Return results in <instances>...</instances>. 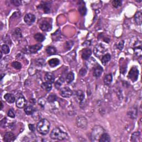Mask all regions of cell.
<instances>
[{"label":"cell","mask_w":142,"mask_h":142,"mask_svg":"<svg viewBox=\"0 0 142 142\" xmlns=\"http://www.w3.org/2000/svg\"><path fill=\"white\" fill-rule=\"evenodd\" d=\"M50 123L46 119H41L37 124V130L42 135H46L49 132Z\"/></svg>","instance_id":"obj_1"},{"label":"cell","mask_w":142,"mask_h":142,"mask_svg":"<svg viewBox=\"0 0 142 142\" xmlns=\"http://www.w3.org/2000/svg\"><path fill=\"white\" fill-rule=\"evenodd\" d=\"M50 137L52 139L59 140V141H63L68 138V136L67 133L63 132L59 128H55L52 130L50 134Z\"/></svg>","instance_id":"obj_2"},{"label":"cell","mask_w":142,"mask_h":142,"mask_svg":"<svg viewBox=\"0 0 142 142\" xmlns=\"http://www.w3.org/2000/svg\"><path fill=\"white\" fill-rule=\"evenodd\" d=\"M103 132L104 130L103 129V128L99 126H95V128H94L93 132L92 133L91 138L92 139V141H97L96 139L98 138L99 139V138L101 136V135L104 133ZM98 141H99V139H98Z\"/></svg>","instance_id":"obj_3"},{"label":"cell","mask_w":142,"mask_h":142,"mask_svg":"<svg viewBox=\"0 0 142 142\" xmlns=\"http://www.w3.org/2000/svg\"><path fill=\"white\" fill-rule=\"evenodd\" d=\"M139 76V70L137 68L134 66L130 69V71L129 72L128 77L132 80L133 82H135L138 78Z\"/></svg>","instance_id":"obj_4"},{"label":"cell","mask_w":142,"mask_h":142,"mask_svg":"<svg viewBox=\"0 0 142 142\" xmlns=\"http://www.w3.org/2000/svg\"><path fill=\"white\" fill-rule=\"evenodd\" d=\"M40 27L43 31L48 32L52 29V24L47 19H45L40 23Z\"/></svg>","instance_id":"obj_5"},{"label":"cell","mask_w":142,"mask_h":142,"mask_svg":"<svg viewBox=\"0 0 142 142\" xmlns=\"http://www.w3.org/2000/svg\"><path fill=\"white\" fill-rule=\"evenodd\" d=\"M105 51H106V49L103 46L101 45H97L94 48V53L98 57H99L103 55Z\"/></svg>","instance_id":"obj_6"},{"label":"cell","mask_w":142,"mask_h":142,"mask_svg":"<svg viewBox=\"0 0 142 142\" xmlns=\"http://www.w3.org/2000/svg\"><path fill=\"white\" fill-rule=\"evenodd\" d=\"M60 95L63 98H69L73 95V92L68 87H64L60 90Z\"/></svg>","instance_id":"obj_7"},{"label":"cell","mask_w":142,"mask_h":142,"mask_svg":"<svg viewBox=\"0 0 142 142\" xmlns=\"http://www.w3.org/2000/svg\"><path fill=\"white\" fill-rule=\"evenodd\" d=\"M87 121L86 118L80 117H78L77 120V126L78 127L82 128L83 129H86L87 126Z\"/></svg>","instance_id":"obj_8"},{"label":"cell","mask_w":142,"mask_h":142,"mask_svg":"<svg viewBox=\"0 0 142 142\" xmlns=\"http://www.w3.org/2000/svg\"><path fill=\"white\" fill-rule=\"evenodd\" d=\"M103 72L102 67L99 65H97L96 66L93 68V75L96 78H98L100 77Z\"/></svg>","instance_id":"obj_9"},{"label":"cell","mask_w":142,"mask_h":142,"mask_svg":"<svg viewBox=\"0 0 142 142\" xmlns=\"http://www.w3.org/2000/svg\"><path fill=\"white\" fill-rule=\"evenodd\" d=\"M25 22L28 25H31L36 20V17L32 14H28L25 15L24 18Z\"/></svg>","instance_id":"obj_10"},{"label":"cell","mask_w":142,"mask_h":142,"mask_svg":"<svg viewBox=\"0 0 142 142\" xmlns=\"http://www.w3.org/2000/svg\"><path fill=\"white\" fill-rule=\"evenodd\" d=\"M16 138L15 134L11 132H7L4 135V141L6 142H11L14 141Z\"/></svg>","instance_id":"obj_11"},{"label":"cell","mask_w":142,"mask_h":142,"mask_svg":"<svg viewBox=\"0 0 142 142\" xmlns=\"http://www.w3.org/2000/svg\"><path fill=\"white\" fill-rule=\"evenodd\" d=\"M27 103L25 98L23 97H21L18 98L16 101V106L19 108H24Z\"/></svg>","instance_id":"obj_12"},{"label":"cell","mask_w":142,"mask_h":142,"mask_svg":"<svg viewBox=\"0 0 142 142\" xmlns=\"http://www.w3.org/2000/svg\"><path fill=\"white\" fill-rule=\"evenodd\" d=\"M92 54V51L89 48H86L83 50L82 52V58L84 60H88Z\"/></svg>","instance_id":"obj_13"},{"label":"cell","mask_w":142,"mask_h":142,"mask_svg":"<svg viewBox=\"0 0 142 142\" xmlns=\"http://www.w3.org/2000/svg\"><path fill=\"white\" fill-rule=\"evenodd\" d=\"M42 46L40 44H36L35 45L31 46L28 48V50L31 53H35L37 52L39 50H40L42 48Z\"/></svg>","instance_id":"obj_14"},{"label":"cell","mask_w":142,"mask_h":142,"mask_svg":"<svg viewBox=\"0 0 142 142\" xmlns=\"http://www.w3.org/2000/svg\"><path fill=\"white\" fill-rule=\"evenodd\" d=\"M45 79L47 82L53 83L54 81V79H55V77H54L53 74L50 72H48L46 73L45 76Z\"/></svg>","instance_id":"obj_15"},{"label":"cell","mask_w":142,"mask_h":142,"mask_svg":"<svg viewBox=\"0 0 142 142\" xmlns=\"http://www.w3.org/2000/svg\"><path fill=\"white\" fill-rule=\"evenodd\" d=\"M128 115L130 118L134 119L137 115V109L135 107L131 108L128 112Z\"/></svg>","instance_id":"obj_16"},{"label":"cell","mask_w":142,"mask_h":142,"mask_svg":"<svg viewBox=\"0 0 142 142\" xmlns=\"http://www.w3.org/2000/svg\"><path fill=\"white\" fill-rule=\"evenodd\" d=\"M99 142H109L110 141V137L108 133H103L101 135V136L100 137L99 139Z\"/></svg>","instance_id":"obj_17"},{"label":"cell","mask_w":142,"mask_h":142,"mask_svg":"<svg viewBox=\"0 0 142 142\" xmlns=\"http://www.w3.org/2000/svg\"><path fill=\"white\" fill-rule=\"evenodd\" d=\"M134 19L138 25H141L142 22V15L141 12H137L134 16Z\"/></svg>","instance_id":"obj_18"},{"label":"cell","mask_w":142,"mask_h":142,"mask_svg":"<svg viewBox=\"0 0 142 142\" xmlns=\"http://www.w3.org/2000/svg\"><path fill=\"white\" fill-rule=\"evenodd\" d=\"M4 98H5L6 101L10 103H13L15 102V97L14 95H12V94H6L5 96H4Z\"/></svg>","instance_id":"obj_19"},{"label":"cell","mask_w":142,"mask_h":142,"mask_svg":"<svg viewBox=\"0 0 142 142\" xmlns=\"http://www.w3.org/2000/svg\"><path fill=\"white\" fill-rule=\"evenodd\" d=\"M113 80V77L112 74H108L104 77V83L106 85L109 86L111 84V83L112 82Z\"/></svg>","instance_id":"obj_20"},{"label":"cell","mask_w":142,"mask_h":142,"mask_svg":"<svg viewBox=\"0 0 142 142\" xmlns=\"http://www.w3.org/2000/svg\"><path fill=\"white\" fill-rule=\"evenodd\" d=\"M52 83L49 82H46L45 83H43L41 84V87L47 92H49L51 91V89L52 88Z\"/></svg>","instance_id":"obj_21"},{"label":"cell","mask_w":142,"mask_h":142,"mask_svg":"<svg viewBox=\"0 0 142 142\" xmlns=\"http://www.w3.org/2000/svg\"><path fill=\"white\" fill-rule=\"evenodd\" d=\"M76 98H77V100L79 102H82L84 99V93L82 91L79 90L77 91V92H76Z\"/></svg>","instance_id":"obj_22"},{"label":"cell","mask_w":142,"mask_h":142,"mask_svg":"<svg viewBox=\"0 0 142 142\" xmlns=\"http://www.w3.org/2000/svg\"><path fill=\"white\" fill-rule=\"evenodd\" d=\"M24 111L26 114L27 115H32L35 112L34 108L32 106H25L24 108Z\"/></svg>","instance_id":"obj_23"},{"label":"cell","mask_w":142,"mask_h":142,"mask_svg":"<svg viewBox=\"0 0 142 142\" xmlns=\"http://www.w3.org/2000/svg\"><path fill=\"white\" fill-rule=\"evenodd\" d=\"M48 64L51 67H55L60 64V60L57 58H53L48 61Z\"/></svg>","instance_id":"obj_24"},{"label":"cell","mask_w":142,"mask_h":142,"mask_svg":"<svg viewBox=\"0 0 142 142\" xmlns=\"http://www.w3.org/2000/svg\"><path fill=\"white\" fill-rule=\"evenodd\" d=\"M34 38L37 41L39 42H42L45 40V37L42 34L40 33H37L35 34L34 36Z\"/></svg>","instance_id":"obj_25"},{"label":"cell","mask_w":142,"mask_h":142,"mask_svg":"<svg viewBox=\"0 0 142 142\" xmlns=\"http://www.w3.org/2000/svg\"><path fill=\"white\" fill-rule=\"evenodd\" d=\"M110 58H111V56L110 54L108 53V54H105V55H104L102 57V58L101 60L102 64L103 65L106 64L107 63V62H108L109 61H110Z\"/></svg>","instance_id":"obj_26"},{"label":"cell","mask_w":142,"mask_h":142,"mask_svg":"<svg viewBox=\"0 0 142 142\" xmlns=\"http://www.w3.org/2000/svg\"><path fill=\"white\" fill-rule=\"evenodd\" d=\"M121 64H120V72L122 74H125L126 71V68H127V64L125 62H123V63H122L121 62Z\"/></svg>","instance_id":"obj_27"},{"label":"cell","mask_w":142,"mask_h":142,"mask_svg":"<svg viewBox=\"0 0 142 142\" xmlns=\"http://www.w3.org/2000/svg\"><path fill=\"white\" fill-rule=\"evenodd\" d=\"M13 35L14 37L17 38H21L22 37V34L21 30L19 28H16L13 32Z\"/></svg>","instance_id":"obj_28"},{"label":"cell","mask_w":142,"mask_h":142,"mask_svg":"<svg viewBox=\"0 0 142 142\" xmlns=\"http://www.w3.org/2000/svg\"><path fill=\"white\" fill-rule=\"evenodd\" d=\"M46 52L48 55H53L56 53V49L53 46H49L46 48Z\"/></svg>","instance_id":"obj_29"},{"label":"cell","mask_w":142,"mask_h":142,"mask_svg":"<svg viewBox=\"0 0 142 142\" xmlns=\"http://www.w3.org/2000/svg\"><path fill=\"white\" fill-rule=\"evenodd\" d=\"M75 79V75L73 72H69L68 74L67 77H66V82L68 83H70L72 82L73 80Z\"/></svg>","instance_id":"obj_30"},{"label":"cell","mask_w":142,"mask_h":142,"mask_svg":"<svg viewBox=\"0 0 142 142\" xmlns=\"http://www.w3.org/2000/svg\"><path fill=\"white\" fill-rule=\"evenodd\" d=\"M41 6L42 8L43 11H44L45 14H48L50 12V6L48 3L45 2L43 4H42Z\"/></svg>","instance_id":"obj_31"},{"label":"cell","mask_w":142,"mask_h":142,"mask_svg":"<svg viewBox=\"0 0 142 142\" xmlns=\"http://www.w3.org/2000/svg\"><path fill=\"white\" fill-rule=\"evenodd\" d=\"M140 135H141V134H140V132H139L134 133L132 135V137H131V141L137 142L138 139L140 137Z\"/></svg>","instance_id":"obj_32"},{"label":"cell","mask_w":142,"mask_h":142,"mask_svg":"<svg viewBox=\"0 0 142 142\" xmlns=\"http://www.w3.org/2000/svg\"><path fill=\"white\" fill-rule=\"evenodd\" d=\"M1 52L4 54H8L10 52V48L6 45H3L1 47Z\"/></svg>","instance_id":"obj_33"},{"label":"cell","mask_w":142,"mask_h":142,"mask_svg":"<svg viewBox=\"0 0 142 142\" xmlns=\"http://www.w3.org/2000/svg\"><path fill=\"white\" fill-rule=\"evenodd\" d=\"M74 43L72 41H68L65 42L64 45V48L66 50H69L73 47Z\"/></svg>","instance_id":"obj_34"},{"label":"cell","mask_w":142,"mask_h":142,"mask_svg":"<svg viewBox=\"0 0 142 142\" xmlns=\"http://www.w3.org/2000/svg\"><path fill=\"white\" fill-rule=\"evenodd\" d=\"M54 34H56V35H54L52 34V39L54 41H58L59 39L61 37V32H60V30H58L57 31L54 33Z\"/></svg>","instance_id":"obj_35"},{"label":"cell","mask_w":142,"mask_h":142,"mask_svg":"<svg viewBox=\"0 0 142 142\" xmlns=\"http://www.w3.org/2000/svg\"><path fill=\"white\" fill-rule=\"evenodd\" d=\"M78 11H79V12L82 16H84L87 13V9L84 6L80 5L79 7V9H78Z\"/></svg>","instance_id":"obj_36"},{"label":"cell","mask_w":142,"mask_h":142,"mask_svg":"<svg viewBox=\"0 0 142 142\" xmlns=\"http://www.w3.org/2000/svg\"><path fill=\"white\" fill-rule=\"evenodd\" d=\"M134 51L135 54L138 56H141L142 55V47L141 46H137L134 47Z\"/></svg>","instance_id":"obj_37"},{"label":"cell","mask_w":142,"mask_h":142,"mask_svg":"<svg viewBox=\"0 0 142 142\" xmlns=\"http://www.w3.org/2000/svg\"><path fill=\"white\" fill-rule=\"evenodd\" d=\"M12 67L16 69H20L22 67V65L19 62L17 61H14L12 63Z\"/></svg>","instance_id":"obj_38"},{"label":"cell","mask_w":142,"mask_h":142,"mask_svg":"<svg viewBox=\"0 0 142 142\" xmlns=\"http://www.w3.org/2000/svg\"><path fill=\"white\" fill-rule=\"evenodd\" d=\"M57 99V96L55 95H50L47 98V100L48 102L53 103L55 102Z\"/></svg>","instance_id":"obj_39"},{"label":"cell","mask_w":142,"mask_h":142,"mask_svg":"<svg viewBox=\"0 0 142 142\" xmlns=\"http://www.w3.org/2000/svg\"><path fill=\"white\" fill-rule=\"evenodd\" d=\"M112 4L113 7L115 8H117L122 5V1H119V0H114V1H112Z\"/></svg>","instance_id":"obj_40"},{"label":"cell","mask_w":142,"mask_h":142,"mask_svg":"<svg viewBox=\"0 0 142 142\" xmlns=\"http://www.w3.org/2000/svg\"><path fill=\"white\" fill-rule=\"evenodd\" d=\"M63 82V78H61L59 79L55 83V87L57 89H59L60 88V87L61 86V85L62 84Z\"/></svg>","instance_id":"obj_41"},{"label":"cell","mask_w":142,"mask_h":142,"mask_svg":"<svg viewBox=\"0 0 142 142\" xmlns=\"http://www.w3.org/2000/svg\"><path fill=\"white\" fill-rule=\"evenodd\" d=\"M38 103L39 105H40L41 107H43L45 106V105L46 104V99H45V98H40V99L38 100Z\"/></svg>","instance_id":"obj_42"},{"label":"cell","mask_w":142,"mask_h":142,"mask_svg":"<svg viewBox=\"0 0 142 142\" xmlns=\"http://www.w3.org/2000/svg\"><path fill=\"white\" fill-rule=\"evenodd\" d=\"M124 41H121L118 43V44L117 45V47L119 50H122L123 48L124 47Z\"/></svg>","instance_id":"obj_43"},{"label":"cell","mask_w":142,"mask_h":142,"mask_svg":"<svg viewBox=\"0 0 142 142\" xmlns=\"http://www.w3.org/2000/svg\"><path fill=\"white\" fill-rule=\"evenodd\" d=\"M7 115L8 116L11 118H14L15 117V114L14 112V111H13L12 110H9L8 111V113H7Z\"/></svg>","instance_id":"obj_44"},{"label":"cell","mask_w":142,"mask_h":142,"mask_svg":"<svg viewBox=\"0 0 142 142\" xmlns=\"http://www.w3.org/2000/svg\"><path fill=\"white\" fill-rule=\"evenodd\" d=\"M11 2L14 4V5L18 6L21 5V1H19V0H13V1H11Z\"/></svg>","instance_id":"obj_45"},{"label":"cell","mask_w":142,"mask_h":142,"mask_svg":"<svg viewBox=\"0 0 142 142\" xmlns=\"http://www.w3.org/2000/svg\"><path fill=\"white\" fill-rule=\"evenodd\" d=\"M86 73H87L86 69H84V68H82V69H80V71L79 72V74L82 76H84L86 75Z\"/></svg>","instance_id":"obj_46"},{"label":"cell","mask_w":142,"mask_h":142,"mask_svg":"<svg viewBox=\"0 0 142 142\" xmlns=\"http://www.w3.org/2000/svg\"><path fill=\"white\" fill-rule=\"evenodd\" d=\"M29 128H30V129L31 131L34 130V126L33 125V124H30Z\"/></svg>","instance_id":"obj_47"},{"label":"cell","mask_w":142,"mask_h":142,"mask_svg":"<svg viewBox=\"0 0 142 142\" xmlns=\"http://www.w3.org/2000/svg\"><path fill=\"white\" fill-rule=\"evenodd\" d=\"M1 109L2 110V108H3V104H2V102H1Z\"/></svg>","instance_id":"obj_48"}]
</instances>
